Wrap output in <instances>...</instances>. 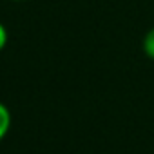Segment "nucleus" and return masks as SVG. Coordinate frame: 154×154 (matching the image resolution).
Listing matches in <instances>:
<instances>
[{
  "label": "nucleus",
  "instance_id": "20e7f679",
  "mask_svg": "<svg viewBox=\"0 0 154 154\" xmlns=\"http://www.w3.org/2000/svg\"><path fill=\"white\" fill-rule=\"evenodd\" d=\"M11 2H26V0H11Z\"/></svg>",
  "mask_w": 154,
  "mask_h": 154
},
{
  "label": "nucleus",
  "instance_id": "f03ea898",
  "mask_svg": "<svg viewBox=\"0 0 154 154\" xmlns=\"http://www.w3.org/2000/svg\"><path fill=\"white\" fill-rule=\"evenodd\" d=\"M143 53L147 58L154 60V27H150L143 36Z\"/></svg>",
  "mask_w": 154,
  "mask_h": 154
},
{
  "label": "nucleus",
  "instance_id": "7ed1b4c3",
  "mask_svg": "<svg viewBox=\"0 0 154 154\" xmlns=\"http://www.w3.org/2000/svg\"><path fill=\"white\" fill-rule=\"evenodd\" d=\"M8 40H9V33H8V27L0 22V51H4V47L8 45Z\"/></svg>",
  "mask_w": 154,
  "mask_h": 154
},
{
  "label": "nucleus",
  "instance_id": "f257e3e1",
  "mask_svg": "<svg viewBox=\"0 0 154 154\" xmlns=\"http://www.w3.org/2000/svg\"><path fill=\"white\" fill-rule=\"evenodd\" d=\"M11 122H13V116H11L9 107L0 102V141H2L8 136V132L11 131Z\"/></svg>",
  "mask_w": 154,
  "mask_h": 154
}]
</instances>
